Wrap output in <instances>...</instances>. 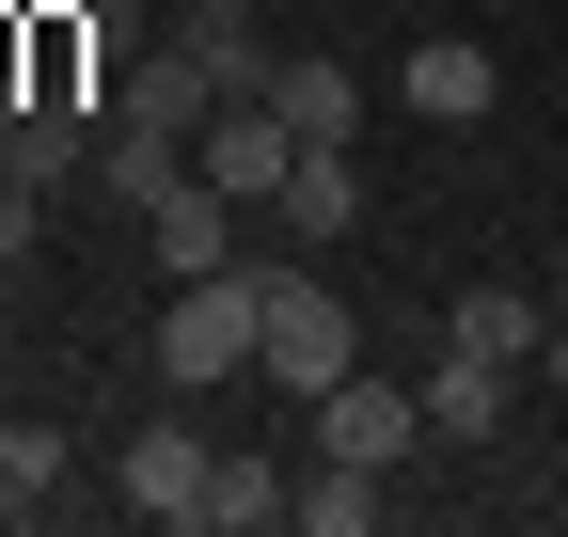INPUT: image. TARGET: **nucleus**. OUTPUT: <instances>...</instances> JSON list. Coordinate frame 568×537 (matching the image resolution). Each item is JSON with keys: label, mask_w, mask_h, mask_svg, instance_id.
<instances>
[{"label": "nucleus", "mask_w": 568, "mask_h": 537, "mask_svg": "<svg viewBox=\"0 0 568 537\" xmlns=\"http://www.w3.org/2000/svg\"><path fill=\"white\" fill-rule=\"evenodd\" d=\"M364 364V332H347V301H332V268L316 253H268V332H253V379H284L316 412V395Z\"/></svg>", "instance_id": "1"}, {"label": "nucleus", "mask_w": 568, "mask_h": 537, "mask_svg": "<svg viewBox=\"0 0 568 537\" xmlns=\"http://www.w3.org/2000/svg\"><path fill=\"white\" fill-rule=\"evenodd\" d=\"M253 332H268V268H205V285H174V316H159V379H174V395L237 379Z\"/></svg>", "instance_id": "2"}, {"label": "nucleus", "mask_w": 568, "mask_h": 537, "mask_svg": "<svg viewBox=\"0 0 568 537\" xmlns=\"http://www.w3.org/2000/svg\"><path fill=\"white\" fill-rule=\"evenodd\" d=\"M111 490H126L142 521H174V537H205V506H222V443H205V427H142V443L111 458Z\"/></svg>", "instance_id": "3"}, {"label": "nucleus", "mask_w": 568, "mask_h": 537, "mask_svg": "<svg viewBox=\"0 0 568 537\" xmlns=\"http://www.w3.org/2000/svg\"><path fill=\"white\" fill-rule=\"evenodd\" d=\"M316 443H332V458H364V475H395V458L426 443V379H379V364H347V379L316 395Z\"/></svg>", "instance_id": "4"}, {"label": "nucleus", "mask_w": 568, "mask_h": 537, "mask_svg": "<svg viewBox=\"0 0 568 537\" xmlns=\"http://www.w3.org/2000/svg\"><path fill=\"white\" fill-rule=\"evenodd\" d=\"M190 174H222L237 206H284V174H301V126H284L268 95H222V111H205V143H190Z\"/></svg>", "instance_id": "5"}, {"label": "nucleus", "mask_w": 568, "mask_h": 537, "mask_svg": "<svg viewBox=\"0 0 568 537\" xmlns=\"http://www.w3.org/2000/svg\"><path fill=\"white\" fill-rule=\"evenodd\" d=\"M237 222H253V206H237L222 174H174L159 206H142V237H159V268H174V285H205V268H237Z\"/></svg>", "instance_id": "6"}, {"label": "nucleus", "mask_w": 568, "mask_h": 537, "mask_svg": "<svg viewBox=\"0 0 568 537\" xmlns=\"http://www.w3.org/2000/svg\"><path fill=\"white\" fill-rule=\"evenodd\" d=\"M506 412H521V364H489V348L443 332V364H426V443H489Z\"/></svg>", "instance_id": "7"}, {"label": "nucleus", "mask_w": 568, "mask_h": 537, "mask_svg": "<svg viewBox=\"0 0 568 537\" xmlns=\"http://www.w3.org/2000/svg\"><path fill=\"white\" fill-rule=\"evenodd\" d=\"M395 95H410L426 126H489V111H506V80H489V48H474V32H426V48L395 63Z\"/></svg>", "instance_id": "8"}, {"label": "nucleus", "mask_w": 568, "mask_h": 537, "mask_svg": "<svg viewBox=\"0 0 568 537\" xmlns=\"http://www.w3.org/2000/svg\"><path fill=\"white\" fill-rule=\"evenodd\" d=\"M0 174H32V190L95 174V95H17V126H0Z\"/></svg>", "instance_id": "9"}, {"label": "nucleus", "mask_w": 568, "mask_h": 537, "mask_svg": "<svg viewBox=\"0 0 568 537\" xmlns=\"http://www.w3.org/2000/svg\"><path fill=\"white\" fill-rule=\"evenodd\" d=\"M174 48L205 63V80H222V95H268V17H253V0H190V17H174Z\"/></svg>", "instance_id": "10"}, {"label": "nucleus", "mask_w": 568, "mask_h": 537, "mask_svg": "<svg viewBox=\"0 0 568 537\" xmlns=\"http://www.w3.org/2000/svg\"><path fill=\"white\" fill-rule=\"evenodd\" d=\"M111 111H126V126H190V143H205V111H222V80H205V63H190V48L159 32V48L126 63V95H111Z\"/></svg>", "instance_id": "11"}, {"label": "nucleus", "mask_w": 568, "mask_h": 537, "mask_svg": "<svg viewBox=\"0 0 568 537\" xmlns=\"http://www.w3.org/2000/svg\"><path fill=\"white\" fill-rule=\"evenodd\" d=\"M174 174H190V126H126V111H111V143H95V190H111V206L142 222Z\"/></svg>", "instance_id": "12"}, {"label": "nucleus", "mask_w": 568, "mask_h": 537, "mask_svg": "<svg viewBox=\"0 0 568 537\" xmlns=\"http://www.w3.org/2000/svg\"><path fill=\"white\" fill-rule=\"evenodd\" d=\"M364 222V174H347V143H301V174H284V253H316Z\"/></svg>", "instance_id": "13"}, {"label": "nucleus", "mask_w": 568, "mask_h": 537, "mask_svg": "<svg viewBox=\"0 0 568 537\" xmlns=\"http://www.w3.org/2000/svg\"><path fill=\"white\" fill-rule=\"evenodd\" d=\"M268 111L301 126V143H347V126H364V95H347V63H316V48H284V63H268Z\"/></svg>", "instance_id": "14"}, {"label": "nucleus", "mask_w": 568, "mask_h": 537, "mask_svg": "<svg viewBox=\"0 0 568 537\" xmlns=\"http://www.w3.org/2000/svg\"><path fill=\"white\" fill-rule=\"evenodd\" d=\"M458 348H489V364H537V348H552V301H521V285H474V301H458Z\"/></svg>", "instance_id": "15"}, {"label": "nucleus", "mask_w": 568, "mask_h": 537, "mask_svg": "<svg viewBox=\"0 0 568 537\" xmlns=\"http://www.w3.org/2000/svg\"><path fill=\"white\" fill-rule=\"evenodd\" d=\"M379 506H395V490L364 475V458H332V475H316L301 506H284V521H301V537H379Z\"/></svg>", "instance_id": "16"}, {"label": "nucleus", "mask_w": 568, "mask_h": 537, "mask_svg": "<svg viewBox=\"0 0 568 537\" xmlns=\"http://www.w3.org/2000/svg\"><path fill=\"white\" fill-rule=\"evenodd\" d=\"M284 506H301V490H284L268 458H222V506H205V537H253V521H284Z\"/></svg>", "instance_id": "17"}, {"label": "nucleus", "mask_w": 568, "mask_h": 537, "mask_svg": "<svg viewBox=\"0 0 568 537\" xmlns=\"http://www.w3.org/2000/svg\"><path fill=\"white\" fill-rule=\"evenodd\" d=\"M0 475H17V506L63 490V427H0Z\"/></svg>", "instance_id": "18"}, {"label": "nucleus", "mask_w": 568, "mask_h": 537, "mask_svg": "<svg viewBox=\"0 0 568 537\" xmlns=\"http://www.w3.org/2000/svg\"><path fill=\"white\" fill-rule=\"evenodd\" d=\"M32 237H48V190H32V174H0V268H17Z\"/></svg>", "instance_id": "19"}, {"label": "nucleus", "mask_w": 568, "mask_h": 537, "mask_svg": "<svg viewBox=\"0 0 568 537\" xmlns=\"http://www.w3.org/2000/svg\"><path fill=\"white\" fill-rule=\"evenodd\" d=\"M80 32H95L111 63H142V48H159V32H142V0H80Z\"/></svg>", "instance_id": "20"}, {"label": "nucleus", "mask_w": 568, "mask_h": 537, "mask_svg": "<svg viewBox=\"0 0 568 537\" xmlns=\"http://www.w3.org/2000/svg\"><path fill=\"white\" fill-rule=\"evenodd\" d=\"M537 379H552V412H568V316H552V348H537Z\"/></svg>", "instance_id": "21"}, {"label": "nucleus", "mask_w": 568, "mask_h": 537, "mask_svg": "<svg viewBox=\"0 0 568 537\" xmlns=\"http://www.w3.org/2000/svg\"><path fill=\"white\" fill-rule=\"evenodd\" d=\"M0 521H32V506H17V475H0Z\"/></svg>", "instance_id": "22"}, {"label": "nucleus", "mask_w": 568, "mask_h": 537, "mask_svg": "<svg viewBox=\"0 0 568 537\" xmlns=\"http://www.w3.org/2000/svg\"><path fill=\"white\" fill-rule=\"evenodd\" d=\"M0 285H17V268H0Z\"/></svg>", "instance_id": "23"}, {"label": "nucleus", "mask_w": 568, "mask_h": 537, "mask_svg": "<svg viewBox=\"0 0 568 537\" xmlns=\"http://www.w3.org/2000/svg\"><path fill=\"white\" fill-rule=\"evenodd\" d=\"M474 17H489V0H474Z\"/></svg>", "instance_id": "24"}]
</instances>
